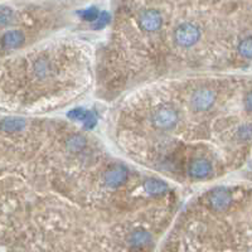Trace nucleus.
Listing matches in <instances>:
<instances>
[{
  "label": "nucleus",
  "mask_w": 252,
  "mask_h": 252,
  "mask_svg": "<svg viewBox=\"0 0 252 252\" xmlns=\"http://www.w3.org/2000/svg\"><path fill=\"white\" fill-rule=\"evenodd\" d=\"M199 38H201V30L194 23H182L178 25L174 32L175 43L184 48H189L195 43H198Z\"/></svg>",
  "instance_id": "nucleus-1"
},
{
  "label": "nucleus",
  "mask_w": 252,
  "mask_h": 252,
  "mask_svg": "<svg viewBox=\"0 0 252 252\" xmlns=\"http://www.w3.org/2000/svg\"><path fill=\"white\" fill-rule=\"evenodd\" d=\"M154 125L160 130H171L178 124V112L170 106H162L151 116Z\"/></svg>",
  "instance_id": "nucleus-2"
},
{
  "label": "nucleus",
  "mask_w": 252,
  "mask_h": 252,
  "mask_svg": "<svg viewBox=\"0 0 252 252\" xmlns=\"http://www.w3.org/2000/svg\"><path fill=\"white\" fill-rule=\"evenodd\" d=\"M216 101V93L208 88H199L190 97V105L195 111H207Z\"/></svg>",
  "instance_id": "nucleus-3"
},
{
  "label": "nucleus",
  "mask_w": 252,
  "mask_h": 252,
  "mask_svg": "<svg viewBox=\"0 0 252 252\" xmlns=\"http://www.w3.org/2000/svg\"><path fill=\"white\" fill-rule=\"evenodd\" d=\"M163 24V17L158 10L147 9L139 17V25L145 32H156Z\"/></svg>",
  "instance_id": "nucleus-4"
},
{
  "label": "nucleus",
  "mask_w": 252,
  "mask_h": 252,
  "mask_svg": "<svg viewBox=\"0 0 252 252\" xmlns=\"http://www.w3.org/2000/svg\"><path fill=\"white\" fill-rule=\"evenodd\" d=\"M232 202L231 194L226 190V189H218L216 192H213L210 197V207L213 208L217 212H222L226 210Z\"/></svg>",
  "instance_id": "nucleus-5"
},
{
  "label": "nucleus",
  "mask_w": 252,
  "mask_h": 252,
  "mask_svg": "<svg viewBox=\"0 0 252 252\" xmlns=\"http://www.w3.org/2000/svg\"><path fill=\"white\" fill-rule=\"evenodd\" d=\"M212 173V164L207 159H195L189 165V174L193 178H206Z\"/></svg>",
  "instance_id": "nucleus-6"
},
{
  "label": "nucleus",
  "mask_w": 252,
  "mask_h": 252,
  "mask_svg": "<svg viewBox=\"0 0 252 252\" xmlns=\"http://www.w3.org/2000/svg\"><path fill=\"white\" fill-rule=\"evenodd\" d=\"M106 184L111 188H116L120 187L127 180V169L124 167H115L111 170L107 171V174L105 177Z\"/></svg>",
  "instance_id": "nucleus-7"
},
{
  "label": "nucleus",
  "mask_w": 252,
  "mask_h": 252,
  "mask_svg": "<svg viewBox=\"0 0 252 252\" xmlns=\"http://www.w3.org/2000/svg\"><path fill=\"white\" fill-rule=\"evenodd\" d=\"M24 34L21 33V30H9L3 36L1 43L5 48L15 49L24 43Z\"/></svg>",
  "instance_id": "nucleus-8"
},
{
  "label": "nucleus",
  "mask_w": 252,
  "mask_h": 252,
  "mask_svg": "<svg viewBox=\"0 0 252 252\" xmlns=\"http://www.w3.org/2000/svg\"><path fill=\"white\" fill-rule=\"evenodd\" d=\"M129 242L134 247H144L151 242V234L145 230H138L130 234Z\"/></svg>",
  "instance_id": "nucleus-9"
},
{
  "label": "nucleus",
  "mask_w": 252,
  "mask_h": 252,
  "mask_svg": "<svg viewBox=\"0 0 252 252\" xmlns=\"http://www.w3.org/2000/svg\"><path fill=\"white\" fill-rule=\"evenodd\" d=\"M25 121L21 117H8L1 121L0 129L5 132H19L24 129Z\"/></svg>",
  "instance_id": "nucleus-10"
},
{
  "label": "nucleus",
  "mask_w": 252,
  "mask_h": 252,
  "mask_svg": "<svg viewBox=\"0 0 252 252\" xmlns=\"http://www.w3.org/2000/svg\"><path fill=\"white\" fill-rule=\"evenodd\" d=\"M145 189H147V192L149 193V194L160 195L168 192V186H167L164 182H162V180L150 178V179H147V183H145Z\"/></svg>",
  "instance_id": "nucleus-11"
},
{
  "label": "nucleus",
  "mask_w": 252,
  "mask_h": 252,
  "mask_svg": "<svg viewBox=\"0 0 252 252\" xmlns=\"http://www.w3.org/2000/svg\"><path fill=\"white\" fill-rule=\"evenodd\" d=\"M69 117H72L73 120L76 121H82L87 127H92V126L96 124V117H95V115L90 111L82 110V108H78L76 111L71 112Z\"/></svg>",
  "instance_id": "nucleus-12"
},
{
  "label": "nucleus",
  "mask_w": 252,
  "mask_h": 252,
  "mask_svg": "<svg viewBox=\"0 0 252 252\" xmlns=\"http://www.w3.org/2000/svg\"><path fill=\"white\" fill-rule=\"evenodd\" d=\"M34 72H36L37 77L45 78L48 77L52 73V64L49 61L45 58H39L36 63H34Z\"/></svg>",
  "instance_id": "nucleus-13"
},
{
  "label": "nucleus",
  "mask_w": 252,
  "mask_h": 252,
  "mask_svg": "<svg viewBox=\"0 0 252 252\" xmlns=\"http://www.w3.org/2000/svg\"><path fill=\"white\" fill-rule=\"evenodd\" d=\"M238 53L247 60H252V37L242 39L238 44Z\"/></svg>",
  "instance_id": "nucleus-14"
},
{
  "label": "nucleus",
  "mask_w": 252,
  "mask_h": 252,
  "mask_svg": "<svg viewBox=\"0 0 252 252\" xmlns=\"http://www.w3.org/2000/svg\"><path fill=\"white\" fill-rule=\"evenodd\" d=\"M84 144H86V140L81 135L71 136L67 141V147H68L69 150L72 151H80L84 147Z\"/></svg>",
  "instance_id": "nucleus-15"
},
{
  "label": "nucleus",
  "mask_w": 252,
  "mask_h": 252,
  "mask_svg": "<svg viewBox=\"0 0 252 252\" xmlns=\"http://www.w3.org/2000/svg\"><path fill=\"white\" fill-rule=\"evenodd\" d=\"M13 17H14V12L9 6H0V27L10 24Z\"/></svg>",
  "instance_id": "nucleus-16"
},
{
  "label": "nucleus",
  "mask_w": 252,
  "mask_h": 252,
  "mask_svg": "<svg viewBox=\"0 0 252 252\" xmlns=\"http://www.w3.org/2000/svg\"><path fill=\"white\" fill-rule=\"evenodd\" d=\"M99 9L95 8V6H91V8H87V9H84V12L81 13V17L84 19V21H95L99 17Z\"/></svg>",
  "instance_id": "nucleus-17"
},
{
  "label": "nucleus",
  "mask_w": 252,
  "mask_h": 252,
  "mask_svg": "<svg viewBox=\"0 0 252 252\" xmlns=\"http://www.w3.org/2000/svg\"><path fill=\"white\" fill-rule=\"evenodd\" d=\"M108 21H110V15L106 12H102L101 14H99L97 19L95 21V23H93V29H101V28H104L105 25H107Z\"/></svg>",
  "instance_id": "nucleus-18"
},
{
  "label": "nucleus",
  "mask_w": 252,
  "mask_h": 252,
  "mask_svg": "<svg viewBox=\"0 0 252 252\" xmlns=\"http://www.w3.org/2000/svg\"><path fill=\"white\" fill-rule=\"evenodd\" d=\"M245 105L249 111L252 112V91L250 93H247L246 99H245Z\"/></svg>",
  "instance_id": "nucleus-19"
},
{
  "label": "nucleus",
  "mask_w": 252,
  "mask_h": 252,
  "mask_svg": "<svg viewBox=\"0 0 252 252\" xmlns=\"http://www.w3.org/2000/svg\"><path fill=\"white\" fill-rule=\"evenodd\" d=\"M131 252H141V251H131Z\"/></svg>",
  "instance_id": "nucleus-20"
}]
</instances>
